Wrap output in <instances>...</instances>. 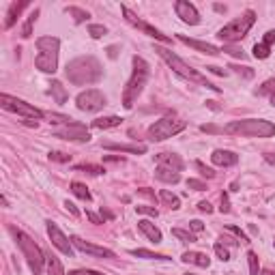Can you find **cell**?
Listing matches in <instances>:
<instances>
[{"instance_id":"obj_1","label":"cell","mask_w":275,"mask_h":275,"mask_svg":"<svg viewBox=\"0 0 275 275\" xmlns=\"http://www.w3.org/2000/svg\"><path fill=\"white\" fill-rule=\"evenodd\" d=\"M65 75L75 86H88V84H95L101 80L103 69L95 56H80V58H73V61L67 63Z\"/></svg>"},{"instance_id":"obj_2","label":"cell","mask_w":275,"mask_h":275,"mask_svg":"<svg viewBox=\"0 0 275 275\" xmlns=\"http://www.w3.org/2000/svg\"><path fill=\"white\" fill-rule=\"evenodd\" d=\"M133 71H131V77L129 82H127L125 91H123V105L125 110H131L133 103L138 101V97L142 95L146 82H149V75H151V67L149 63L144 61L140 56H133Z\"/></svg>"},{"instance_id":"obj_3","label":"cell","mask_w":275,"mask_h":275,"mask_svg":"<svg viewBox=\"0 0 275 275\" xmlns=\"http://www.w3.org/2000/svg\"><path fill=\"white\" fill-rule=\"evenodd\" d=\"M224 133H232L241 138H271L275 135V125L264 119H241L226 125Z\"/></svg>"},{"instance_id":"obj_4","label":"cell","mask_w":275,"mask_h":275,"mask_svg":"<svg viewBox=\"0 0 275 275\" xmlns=\"http://www.w3.org/2000/svg\"><path fill=\"white\" fill-rule=\"evenodd\" d=\"M37 58L35 67L43 73H56L58 69V50H61V41L56 37H39L37 39Z\"/></svg>"},{"instance_id":"obj_5","label":"cell","mask_w":275,"mask_h":275,"mask_svg":"<svg viewBox=\"0 0 275 275\" xmlns=\"http://www.w3.org/2000/svg\"><path fill=\"white\" fill-rule=\"evenodd\" d=\"M155 52L159 54L166 63L170 65V69L174 73H179V75H183L185 80H189V82H196V84H202V86H206V88H211V91H217L219 93V88L217 86H213L206 77L200 73V71H196V69H191L185 61H181L179 56H176L174 52H170V50H166V47H159V45H155Z\"/></svg>"},{"instance_id":"obj_6","label":"cell","mask_w":275,"mask_h":275,"mask_svg":"<svg viewBox=\"0 0 275 275\" xmlns=\"http://www.w3.org/2000/svg\"><path fill=\"white\" fill-rule=\"evenodd\" d=\"M11 232H13V237H15V241H17V245H19V250H22V254H24V258H26V262H28V267H31V271L35 273V275H43V264H45V254L41 252V248L28 237L26 232H22V230H17V228H11Z\"/></svg>"},{"instance_id":"obj_7","label":"cell","mask_w":275,"mask_h":275,"mask_svg":"<svg viewBox=\"0 0 275 275\" xmlns=\"http://www.w3.org/2000/svg\"><path fill=\"white\" fill-rule=\"evenodd\" d=\"M256 24V13L252 11H245L241 17H237V19H232L230 24H226L222 31L217 33V37L222 39L224 43H228V45H232V43H237V41H241V39L250 33V28Z\"/></svg>"},{"instance_id":"obj_8","label":"cell","mask_w":275,"mask_h":275,"mask_svg":"<svg viewBox=\"0 0 275 275\" xmlns=\"http://www.w3.org/2000/svg\"><path fill=\"white\" fill-rule=\"evenodd\" d=\"M185 127H187V123L183 119H179V116H174V114H168L149 127V138L153 142H161V140H168V138L183 131Z\"/></svg>"},{"instance_id":"obj_9","label":"cell","mask_w":275,"mask_h":275,"mask_svg":"<svg viewBox=\"0 0 275 275\" xmlns=\"http://www.w3.org/2000/svg\"><path fill=\"white\" fill-rule=\"evenodd\" d=\"M0 105H3L5 110H9V112H15V114H19V116H24L26 121H28V119L37 121V119H43V116H45V112H41L39 107L26 103L24 99H17V97L7 95V93L0 95Z\"/></svg>"},{"instance_id":"obj_10","label":"cell","mask_w":275,"mask_h":275,"mask_svg":"<svg viewBox=\"0 0 275 275\" xmlns=\"http://www.w3.org/2000/svg\"><path fill=\"white\" fill-rule=\"evenodd\" d=\"M75 105L82 112H99L105 107V95L101 91H97V88H88V91L77 95Z\"/></svg>"},{"instance_id":"obj_11","label":"cell","mask_w":275,"mask_h":275,"mask_svg":"<svg viewBox=\"0 0 275 275\" xmlns=\"http://www.w3.org/2000/svg\"><path fill=\"white\" fill-rule=\"evenodd\" d=\"M54 135L56 138H63V140H69V142H88L91 140V133H88L86 125L82 123H69V125H63L54 129Z\"/></svg>"},{"instance_id":"obj_12","label":"cell","mask_w":275,"mask_h":275,"mask_svg":"<svg viewBox=\"0 0 275 275\" xmlns=\"http://www.w3.org/2000/svg\"><path fill=\"white\" fill-rule=\"evenodd\" d=\"M121 11H123V15H125V19L129 22L131 26H135V28H140L142 33H146L149 37H153V39H157V41H163V43H172V39L170 37H166V35H161L159 31H157L155 26H151V24H146V22H142L140 17H138L131 9H127V7H121Z\"/></svg>"},{"instance_id":"obj_13","label":"cell","mask_w":275,"mask_h":275,"mask_svg":"<svg viewBox=\"0 0 275 275\" xmlns=\"http://www.w3.org/2000/svg\"><path fill=\"white\" fill-rule=\"evenodd\" d=\"M47 237H50V241H52L54 248H56V250H61L65 256H73L71 241H69V239L65 237V232L58 228L56 224H52V222H47Z\"/></svg>"},{"instance_id":"obj_14","label":"cell","mask_w":275,"mask_h":275,"mask_svg":"<svg viewBox=\"0 0 275 275\" xmlns=\"http://www.w3.org/2000/svg\"><path fill=\"white\" fill-rule=\"evenodd\" d=\"M174 11H176V15H179L185 24H189V26L200 24L198 9H196L191 3H187V0H176V3H174Z\"/></svg>"},{"instance_id":"obj_15","label":"cell","mask_w":275,"mask_h":275,"mask_svg":"<svg viewBox=\"0 0 275 275\" xmlns=\"http://www.w3.org/2000/svg\"><path fill=\"white\" fill-rule=\"evenodd\" d=\"M71 243H73L80 252L91 254V256H97V258H114V252H112V250L99 248V245H93V243H88V241L80 239V237H71Z\"/></svg>"},{"instance_id":"obj_16","label":"cell","mask_w":275,"mask_h":275,"mask_svg":"<svg viewBox=\"0 0 275 275\" xmlns=\"http://www.w3.org/2000/svg\"><path fill=\"white\" fill-rule=\"evenodd\" d=\"M179 41L185 43V45H189V47H194V50L202 52V54H209V56H217V54H222V50H219L217 45L198 41V39H189V37H185V35H179Z\"/></svg>"},{"instance_id":"obj_17","label":"cell","mask_w":275,"mask_h":275,"mask_svg":"<svg viewBox=\"0 0 275 275\" xmlns=\"http://www.w3.org/2000/svg\"><path fill=\"white\" fill-rule=\"evenodd\" d=\"M211 161H213L215 166H219V168H230V166H237V163H239V155H234L232 151L217 149V151H213Z\"/></svg>"},{"instance_id":"obj_18","label":"cell","mask_w":275,"mask_h":275,"mask_svg":"<svg viewBox=\"0 0 275 275\" xmlns=\"http://www.w3.org/2000/svg\"><path fill=\"white\" fill-rule=\"evenodd\" d=\"M103 149L107 151H121V153H131V155H144L146 146L142 144H116V142H103Z\"/></svg>"},{"instance_id":"obj_19","label":"cell","mask_w":275,"mask_h":275,"mask_svg":"<svg viewBox=\"0 0 275 275\" xmlns=\"http://www.w3.org/2000/svg\"><path fill=\"white\" fill-rule=\"evenodd\" d=\"M138 228H140V232L151 243H161V230L157 228L155 224H151L149 219H140V222H138Z\"/></svg>"},{"instance_id":"obj_20","label":"cell","mask_w":275,"mask_h":275,"mask_svg":"<svg viewBox=\"0 0 275 275\" xmlns=\"http://www.w3.org/2000/svg\"><path fill=\"white\" fill-rule=\"evenodd\" d=\"M157 163L166 166V168H172L176 172L183 170V159L176 153H161V155H157Z\"/></svg>"},{"instance_id":"obj_21","label":"cell","mask_w":275,"mask_h":275,"mask_svg":"<svg viewBox=\"0 0 275 275\" xmlns=\"http://www.w3.org/2000/svg\"><path fill=\"white\" fill-rule=\"evenodd\" d=\"M155 179H159L163 183H179L181 181V174L172 170V168H166V166H157V170H155Z\"/></svg>"},{"instance_id":"obj_22","label":"cell","mask_w":275,"mask_h":275,"mask_svg":"<svg viewBox=\"0 0 275 275\" xmlns=\"http://www.w3.org/2000/svg\"><path fill=\"white\" fill-rule=\"evenodd\" d=\"M183 262H189V264H196V267H209L211 264V258L206 256L202 252H185L183 254Z\"/></svg>"},{"instance_id":"obj_23","label":"cell","mask_w":275,"mask_h":275,"mask_svg":"<svg viewBox=\"0 0 275 275\" xmlns=\"http://www.w3.org/2000/svg\"><path fill=\"white\" fill-rule=\"evenodd\" d=\"M26 7H28V3H26V0H22V3H13L11 7H9V13H7V22H5V28H13V24L17 22L19 13H22Z\"/></svg>"},{"instance_id":"obj_24","label":"cell","mask_w":275,"mask_h":275,"mask_svg":"<svg viewBox=\"0 0 275 275\" xmlns=\"http://www.w3.org/2000/svg\"><path fill=\"white\" fill-rule=\"evenodd\" d=\"M50 93H52V97H54V101L56 103H65L67 99H69V93H67V88L58 82V80H54L52 84H50Z\"/></svg>"},{"instance_id":"obj_25","label":"cell","mask_w":275,"mask_h":275,"mask_svg":"<svg viewBox=\"0 0 275 275\" xmlns=\"http://www.w3.org/2000/svg\"><path fill=\"white\" fill-rule=\"evenodd\" d=\"M121 123H123L121 116H103V119L93 121V127H97V129H112V127H119Z\"/></svg>"},{"instance_id":"obj_26","label":"cell","mask_w":275,"mask_h":275,"mask_svg":"<svg viewBox=\"0 0 275 275\" xmlns=\"http://www.w3.org/2000/svg\"><path fill=\"white\" fill-rule=\"evenodd\" d=\"M159 200H161L166 206H168V209H172V211L181 209V200H179V196L170 194L168 189H161V191H159Z\"/></svg>"},{"instance_id":"obj_27","label":"cell","mask_w":275,"mask_h":275,"mask_svg":"<svg viewBox=\"0 0 275 275\" xmlns=\"http://www.w3.org/2000/svg\"><path fill=\"white\" fill-rule=\"evenodd\" d=\"M129 254L131 256H138V258H149V260H172L170 256H166V254H157V252H149V250H131Z\"/></svg>"},{"instance_id":"obj_28","label":"cell","mask_w":275,"mask_h":275,"mask_svg":"<svg viewBox=\"0 0 275 275\" xmlns=\"http://www.w3.org/2000/svg\"><path fill=\"white\" fill-rule=\"evenodd\" d=\"M71 191H73V196H77V198H80V200H86V202L93 198L91 191H88V187H86L84 183H77V181H73V183H71Z\"/></svg>"},{"instance_id":"obj_29","label":"cell","mask_w":275,"mask_h":275,"mask_svg":"<svg viewBox=\"0 0 275 275\" xmlns=\"http://www.w3.org/2000/svg\"><path fill=\"white\" fill-rule=\"evenodd\" d=\"M47 275H67L56 256H47Z\"/></svg>"},{"instance_id":"obj_30","label":"cell","mask_w":275,"mask_h":275,"mask_svg":"<svg viewBox=\"0 0 275 275\" xmlns=\"http://www.w3.org/2000/svg\"><path fill=\"white\" fill-rule=\"evenodd\" d=\"M37 15H39V9H35V11L26 17V24H24V28H22V37H24V39L33 37V26H35V22H37Z\"/></svg>"},{"instance_id":"obj_31","label":"cell","mask_w":275,"mask_h":275,"mask_svg":"<svg viewBox=\"0 0 275 275\" xmlns=\"http://www.w3.org/2000/svg\"><path fill=\"white\" fill-rule=\"evenodd\" d=\"M67 13L69 15H73V19H75V24H82V22H86L88 17V11H84V9H80V7H67Z\"/></svg>"},{"instance_id":"obj_32","label":"cell","mask_w":275,"mask_h":275,"mask_svg":"<svg viewBox=\"0 0 275 275\" xmlns=\"http://www.w3.org/2000/svg\"><path fill=\"white\" fill-rule=\"evenodd\" d=\"M256 93L262 95V97H271V99H275V77H271V80L264 82Z\"/></svg>"},{"instance_id":"obj_33","label":"cell","mask_w":275,"mask_h":275,"mask_svg":"<svg viewBox=\"0 0 275 275\" xmlns=\"http://www.w3.org/2000/svg\"><path fill=\"white\" fill-rule=\"evenodd\" d=\"M172 234H174V237L179 239V241H183V243H194V241H198V239H196V234H191L189 230L174 228V230H172Z\"/></svg>"},{"instance_id":"obj_34","label":"cell","mask_w":275,"mask_h":275,"mask_svg":"<svg viewBox=\"0 0 275 275\" xmlns=\"http://www.w3.org/2000/svg\"><path fill=\"white\" fill-rule=\"evenodd\" d=\"M248 262H250V271L252 275H260V264H258V256H256V252H248Z\"/></svg>"},{"instance_id":"obj_35","label":"cell","mask_w":275,"mask_h":275,"mask_svg":"<svg viewBox=\"0 0 275 275\" xmlns=\"http://www.w3.org/2000/svg\"><path fill=\"white\" fill-rule=\"evenodd\" d=\"M88 35H91L93 39H101L103 35H107V28L101 26V24H91L88 26Z\"/></svg>"},{"instance_id":"obj_36","label":"cell","mask_w":275,"mask_h":275,"mask_svg":"<svg viewBox=\"0 0 275 275\" xmlns=\"http://www.w3.org/2000/svg\"><path fill=\"white\" fill-rule=\"evenodd\" d=\"M269 54H271V47L269 45H264V43H256V45H254V56L260 58V61H262V58H269Z\"/></svg>"},{"instance_id":"obj_37","label":"cell","mask_w":275,"mask_h":275,"mask_svg":"<svg viewBox=\"0 0 275 275\" xmlns=\"http://www.w3.org/2000/svg\"><path fill=\"white\" fill-rule=\"evenodd\" d=\"M45 116L50 119V123H56V125H69V123H73V119H69V116H65V114L52 112V114H45Z\"/></svg>"},{"instance_id":"obj_38","label":"cell","mask_w":275,"mask_h":275,"mask_svg":"<svg viewBox=\"0 0 275 275\" xmlns=\"http://www.w3.org/2000/svg\"><path fill=\"white\" fill-rule=\"evenodd\" d=\"M222 52H228L230 56L241 58V61H245V58H248V54H245L243 50H239V47H234V45H224V50H222Z\"/></svg>"},{"instance_id":"obj_39","label":"cell","mask_w":275,"mask_h":275,"mask_svg":"<svg viewBox=\"0 0 275 275\" xmlns=\"http://www.w3.org/2000/svg\"><path fill=\"white\" fill-rule=\"evenodd\" d=\"M215 254H217V258H219L222 262H228V260H230V252L226 250L222 243H215Z\"/></svg>"},{"instance_id":"obj_40","label":"cell","mask_w":275,"mask_h":275,"mask_svg":"<svg viewBox=\"0 0 275 275\" xmlns=\"http://www.w3.org/2000/svg\"><path fill=\"white\" fill-rule=\"evenodd\" d=\"M75 170H86L91 174H103L105 170L101 168V166H91V163H82V166H75Z\"/></svg>"},{"instance_id":"obj_41","label":"cell","mask_w":275,"mask_h":275,"mask_svg":"<svg viewBox=\"0 0 275 275\" xmlns=\"http://www.w3.org/2000/svg\"><path fill=\"white\" fill-rule=\"evenodd\" d=\"M196 168L200 170V174L202 176H206V179H215V172L211 170V168H206V166L202 163V161H196Z\"/></svg>"},{"instance_id":"obj_42","label":"cell","mask_w":275,"mask_h":275,"mask_svg":"<svg viewBox=\"0 0 275 275\" xmlns=\"http://www.w3.org/2000/svg\"><path fill=\"white\" fill-rule=\"evenodd\" d=\"M187 187H189V189H196V191H204V189H206V183H202V181H198V179H189V181H187Z\"/></svg>"},{"instance_id":"obj_43","label":"cell","mask_w":275,"mask_h":275,"mask_svg":"<svg viewBox=\"0 0 275 275\" xmlns=\"http://www.w3.org/2000/svg\"><path fill=\"white\" fill-rule=\"evenodd\" d=\"M50 159H52V161H61V163H65V161L71 159V155H65V153L54 151V153H50Z\"/></svg>"},{"instance_id":"obj_44","label":"cell","mask_w":275,"mask_h":275,"mask_svg":"<svg viewBox=\"0 0 275 275\" xmlns=\"http://www.w3.org/2000/svg\"><path fill=\"white\" fill-rule=\"evenodd\" d=\"M135 209H138V213H144V215H151V217H157V215H159V213H157V209H153V206H135Z\"/></svg>"},{"instance_id":"obj_45","label":"cell","mask_w":275,"mask_h":275,"mask_svg":"<svg viewBox=\"0 0 275 275\" xmlns=\"http://www.w3.org/2000/svg\"><path fill=\"white\" fill-rule=\"evenodd\" d=\"M230 69H234V71H237V73H241L243 77H248V80H250V77H254V71H252L250 67H243V69H241V67H234V65H232Z\"/></svg>"},{"instance_id":"obj_46","label":"cell","mask_w":275,"mask_h":275,"mask_svg":"<svg viewBox=\"0 0 275 275\" xmlns=\"http://www.w3.org/2000/svg\"><path fill=\"white\" fill-rule=\"evenodd\" d=\"M228 230H230V232H234V234H237V237H239V239H241L243 243H250V239L245 237V232H243L241 228H237V226H228Z\"/></svg>"},{"instance_id":"obj_47","label":"cell","mask_w":275,"mask_h":275,"mask_svg":"<svg viewBox=\"0 0 275 275\" xmlns=\"http://www.w3.org/2000/svg\"><path fill=\"white\" fill-rule=\"evenodd\" d=\"M222 213H230V200H228V194H222V206H219Z\"/></svg>"},{"instance_id":"obj_48","label":"cell","mask_w":275,"mask_h":275,"mask_svg":"<svg viewBox=\"0 0 275 275\" xmlns=\"http://www.w3.org/2000/svg\"><path fill=\"white\" fill-rule=\"evenodd\" d=\"M262 43L271 47V45L275 43V31H269V33H264V39H262Z\"/></svg>"},{"instance_id":"obj_49","label":"cell","mask_w":275,"mask_h":275,"mask_svg":"<svg viewBox=\"0 0 275 275\" xmlns=\"http://www.w3.org/2000/svg\"><path fill=\"white\" fill-rule=\"evenodd\" d=\"M189 228H191L194 232H202V230H204V224H202L200 219H191V222H189Z\"/></svg>"},{"instance_id":"obj_50","label":"cell","mask_w":275,"mask_h":275,"mask_svg":"<svg viewBox=\"0 0 275 275\" xmlns=\"http://www.w3.org/2000/svg\"><path fill=\"white\" fill-rule=\"evenodd\" d=\"M69 275H101L99 271H93V269H77V271H71Z\"/></svg>"},{"instance_id":"obj_51","label":"cell","mask_w":275,"mask_h":275,"mask_svg":"<svg viewBox=\"0 0 275 275\" xmlns=\"http://www.w3.org/2000/svg\"><path fill=\"white\" fill-rule=\"evenodd\" d=\"M198 209H200L202 213H213V206H211V202H204V200L198 204Z\"/></svg>"},{"instance_id":"obj_52","label":"cell","mask_w":275,"mask_h":275,"mask_svg":"<svg viewBox=\"0 0 275 275\" xmlns=\"http://www.w3.org/2000/svg\"><path fill=\"white\" fill-rule=\"evenodd\" d=\"M65 206H67V211H71V215H75V217L80 215V211L75 209V204H73V202H69V200H67V202H65Z\"/></svg>"},{"instance_id":"obj_53","label":"cell","mask_w":275,"mask_h":275,"mask_svg":"<svg viewBox=\"0 0 275 275\" xmlns=\"http://www.w3.org/2000/svg\"><path fill=\"white\" fill-rule=\"evenodd\" d=\"M86 217H88V219H91L93 224H103V219H99V217H97V215H95V213H91V211H88V213H86Z\"/></svg>"},{"instance_id":"obj_54","label":"cell","mask_w":275,"mask_h":275,"mask_svg":"<svg viewBox=\"0 0 275 275\" xmlns=\"http://www.w3.org/2000/svg\"><path fill=\"white\" fill-rule=\"evenodd\" d=\"M206 69H209L211 73H215V75H226V71H222L219 67H206Z\"/></svg>"},{"instance_id":"obj_55","label":"cell","mask_w":275,"mask_h":275,"mask_svg":"<svg viewBox=\"0 0 275 275\" xmlns=\"http://www.w3.org/2000/svg\"><path fill=\"white\" fill-rule=\"evenodd\" d=\"M107 56L110 58H116V47L112 45V47H107Z\"/></svg>"},{"instance_id":"obj_56","label":"cell","mask_w":275,"mask_h":275,"mask_svg":"<svg viewBox=\"0 0 275 275\" xmlns=\"http://www.w3.org/2000/svg\"><path fill=\"white\" fill-rule=\"evenodd\" d=\"M260 275H275V271H271V269H264V271H260Z\"/></svg>"},{"instance_id":"obj_57","label":"cell","mask_w":275,"mask_h":275,"mask_svg":"<svg viewBox=\"0 0 275 275\" xmlns=\"http://www.w3.org/2000/svg\"><path fill=\"white\" fill-rule=\"evenodd\" d=\"M264 159H267L269 163H275V157H271V155H267V157H264Z\"/></svg>"},{"instance_id":"obj_58","label":"cell","mask_w":275,"mask_h":275,"mask_svg":"<svg viewBox=\"0 0 275 275\" xmlns=\"http://www.w3.org/2000/svg\"><path fill=\"white\" fill-rule=\"evenodd\" d=\"M271 103H273V105H275V99H271Z\"/></svg>"},{"instance_id":"obj_59","label":"cell","mask_w":275,"mask_h":275,"mask_svg":"<svg viewBox=\"0 0 275 275\" xmlns=\"http://www.w3.org/2000/svg\"><path fill=\"white\" fill-rule=\"evenodd\" d=\"M187 275H196V273H187Z\"/></svg>"},{"instance_id":"obj_60","label":"cell","mask_w":275,"mask_h":275,"mask_svg":"<svg viewBox=\"0 0 275 275\" xmlns=\"http://www.w3.org/2000/svg\"><path fill=\"white\" fill-rule=\"evenodd\" d=\"M273 245H275V241H273Z\"/></svg>"}]
</instances>
